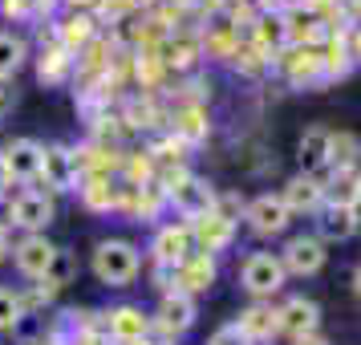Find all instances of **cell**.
<instances>
[{
  "label": "cell",
  "instance_id": "obj_1",
  "mask_svg": "<svg viewBox=\"0 0 361 345\" xmlns=\"http://www.w3.org/2000/svg\"><path fill=\"white\" fill-rule=\"evenodd\" d=\"M159 179H163V195L171 199V203H175V212L187 215L191 224L203 219V215H212L215 203H219V195H215L212 183L195 179V175H187V171H163Z\"/></svg>",
  "mask_w": 361,
  "mask_h": 345
},
{
  "label": "cell",
  "instance_id": "obj_2",
  "mask_svg": "<svg viewBox=\"0 0 361 345\" xmlns=\"http://www.w3.org/2000/svg\"><path fill=\"white\" fill-rule=\"evenodd\" d=\"M138 248L126 244V240H102L98 252H94V272H98L102 284H110V289H122V284H130L138 277Z\"/></svg>",
  "mask_w": 361,
  "mask_h": 345
},
{
  "label": "cell",
  "instance_id": "obj_3",
  "mask_svg": "<svg viewBox=\"0 0 361 345\" xmlns=\"http://www.w3.org/2000/svg\"><path fill=\"white\" fill-rule=\"evenodd\" d=\"M284 264H280V256H272V252H252L244 260V268H240V280H244V289L252 296H272L284 289Z\"/></svg>",
  "mask_w": 361,
  "mask_h": 345
},
{
  "label": "cell",
  "instance_id": "obj_4",
  "mask_svg": "<svg viewBox=\"0 0 361 345\" xmlns=\"http://www.w3.org/2000/svg\"><path fill=\"white\" fill-rule=\"evenodd\" d=\"M284 272H296V277H312V272H321L325 268V240H317V236H293L288 244H284Z\"/></svg>",
  "mask_w": 361,
  "mask_h": 345
},
{
  "label": "cell",
  "instance_id": "obj_5",
  "mask_svg": "<svg viewBox=\"0 0 361 345\" xmlns=\"http://www.w3.org/2000/svg\"><path fill=\"white\" fill-rule=\"evenodd\" d=\"M8 219L17 224V228L25 231H41V228H49V219H53V199L45 195V191H20L13 203H8Z\"/></svg>",
  "mask_w": 361,
  "mask_h": 345
},
{
  "label": "cell",
  "instance_id": "obj_6",
  "mask_svg": "<svg viewBox=\"0 0 361 345\" xmlns=\"http://www.w3.org/2000/svg\"><path fill=\"white\" fill-rule=\"evenodd\" d=\"M41 179L49 191H73L82 183V171H78V159L73 150L66 147H45V159H41Z\"/></svg>",
  "mask_w": 361,
  "mask_h": 345
},
{
  "label": "cell",
  "instance_id": "obj_7",
  "mask_svg": "<svg viewBox=\"0 0 361 345\" xmlns=\"http://www.w3.org/2000/svg\"><path fill=\"white\" fill-rule=\"evenodd\" d=\"M212 284H215V256H207V252H191L175 268V293H183V296L207 293Z\"/></svg>",
  "mask_w": 361,
  "mask_h": 345
},
{
  "label": "cell",
  "instance_id": "obj_8",
  "mask_svg": "<svg viewBox=\"0 0 361 345\" xmlns=\"http://www.w3.org/2000/svg\"><path fill=\"white\" fill-rule=\"evenodd\" d=\"M150 325L159 329V333H166V337L187 333V329L195 325V301H191V296H183V293H166L163 305H159V317H154Z\"/></svg>",
  "mask_w": 361,
  "mask_h": 345
},
{
  "label": "cell",
  "instance_id": "obj_9",
  "mask_svg": "<svg viewBox=\"0 0 361 345\" xmlns=\"http://www.w3.org/2000/svg\"><path fill=\"white\" fill-rule=\"evenodd\" d=\"M247 228L256 231V236H276V231H284V224H288V207H284V199L280 195H260L247 203Z\"/></svg>",
  "mask_w": 361,
  "mask_h": 345
},
{
  "label": "cell",
  "instance_id": "obj_10",
  "mask_svg": "<svg viewBox=\"0 0 361 345\" xmlns=\"http://www.w3.org/2000/svg\"><path fill=\"white\" fill-rule=\"evenodd\" d=\"M4 159V167H8V179H41V159H45V147L41 143H33V138H17L13 147L0 155Z\"/></svg>",
  "mask_w": 361,
  "mask_h": 345
},
{
  "label": "cell",
  "instance_id": "obj_11",
  "mask_svg": "<svg viewBox=\"0 0 361 345\" xmlns=\"http://www.w3.org/2000/svg\"><path fill=\"white\" fill-rule=\"evenodd\" d=\"M276 321H280V333H288V337H309L317 333V321H321V309L305 301V296H293V301H284L276 309Z\"/></svg>",
  "mask_w": 361,
  "mask_h": 345
},
{
  "label": "cell",
  "instance_id": "obj_12",
  "mask_svg": "<svg viewBox=\"0 0 361 345\" xmlns=\"http://www.w3.org/2000/svg\"><path fill=\"white\" fill-rule=\"evenodd\" d=\"M191 228H159V236H154V244H150V252H154V264H166V268H179L187 256H191Z\"/></svg>",
  "mask_w": 361,
  "mask_h": 345
},
{
  "label": "cell",
  "instance_id": "obj_13",
  "mask_svg": "<svg viewBox=\"0 0 361 345\" xmlns=\"http://www.w3.org/2000/svg\"><path fill=\"white\" fill-rule=\"evenodd\" d=\"M231 236H235V219H228V215H203V219H195L191 224V240L199 244V252H219V248H228L231 244Z\"/></svg>",
  "mask_w": 361,
  "mask_h": 345
},
{
  "label": "cell",
  "instance_id": "obj_14",
  "mask_svg": "<svg viewBox=\"0 0 361 345\" xmlns=\"http://www.w3.org/2000/svg\"><path fill=\"white\" fill-rule=\"evenodd\" d=\"M53 252H57V248H53L45 236H25V240L13 248V260H17V268L29 280H41L45 268H49V260H53Z\"/></svg>",
  "mask_w": 361,
  "mask_h": 345
},
{
  "label": "cell",
  "instance_id": "obj_15",
  "mask_svg": "<svg viewBox=\"0 0 361 345\" xmlns=\"http://www.w3.org/2000/svg\"><path fill=\"white\" fill-rule=\"evenodd\" d=\"M280 199H284L288 212H321L325 207V183L317 175H296V179H288Z\"/></svg>",
  "mask_w": 361,
  "mask_h": 345
},
{
  "label": "cell",
  "instance_id": "obj_16",
  "mask_svg": "<svg viewBox=\"0 0 361 345\" xmlns=\"http://www.w3.org/2000/svg\"><path fill=\"white\" fill-rule=\"evenodd\" d=\"M110 321H106V329H110V337L122 345H134V341H142L150 333V317L142 309H134V305H118L114 313H106Z\"/></svg>",
  "mask_w": 361,
  "mask_h": 345
},
{
  "label": "cell",
  "instance_id": "obj_17",
  "mask_svg": "<svg viewBox=\"0 0 361 345\" xmlns=\"http://www.w3.org/2000/svg\"><path fill=\"white\" fill-rule=\"evenodd\" d=\"M280 69H284V78L293 85H312V82L325 78V73H321V53L309 49V45H300V49H293L288 57H280Z\"/></svg>",
  "mask_w": 361,
  "mask_h": 345
},
{
  "label": "cell",
  "instance_id": "obj_18",
  "mask_svg": "<svg viewBox=\"0 0 361 345\" xmlns=\"http://www.w3.org/2000/svg\"><path fill=\"white\" fill-rule=\"evenodd\" d=\"M78 191H82V203L90 212H114V207H122V191L106 175H85L78 183Z\"/></svg>",
  "mask_w": 361,
  "mask_h": 345
},
{
  "label": "cell",
  "instance_id": "obj_19",
  "mask_svg": "<svg viewBox=\"0 0 361 345\" xmlns=\"http://www.w3.org/2000/svg\"><path fill=\"white\" fill-rule=\"evenodd\" d=\"M235 325L244 329V337L252 345L256 341H268V337H272V333H280V321H276V309H272V305H252V309H244L240 313V321H235Z\"/></svg>",
  "mask_w": 361,
  "mask_h": 345
},
{
  "label": "cell",
  "instance_id": "obj_20",
  "mask_svg": "<svg viewBox=\"0 0 361 345\" xmlns=\"http://www.w3.org/2000/svg\"><path fill=\"white\" fill-rule=\"evenodd\" d=\"M357 199H361V171H333V179L325 183V203L333 207H353L357 212Z\"/></svg>",
  "mask_w": 361,
  "mask_h": 345
},
{
  "label": "cell",
  "instance_id": "obj_21",
  "mask_svg": "<svg viewBox=\"0 0 361 345\" xmlns=\"http://www.w3.org/2000/svg\"><path fill=\"white\" fill-rule=\"evenodd\" d=\"M357 212L353 207H333L325 203L321 207V219H317V228H321V240H349L353 231H357Z\"/></svg>",
  "mask_w": 361,
  "mask_h": 345
},
{
  "label": "cell",
  "instance_id": "obj_22",
  "mask_svg": "<svg viewBox=\"0 0 361 345\" xmlns=\"http://www.w3.org/2000/svg\"><path fill=\"white\" fill-rule=\"evenodd\" d=\"M329 138H333V131H325V126L305 131V138H300V167H305V175H317L321 167H329Z\"/></svg>",
  "mask_w": 361,
  "mask_h": 345
},
{
  "label": "cell",
  "instance_id": "obj_23",
  "mask_svg": "<svg viewBox=\"0 0 361 345\" xmlns=\"http://www.w3.org/2000/svg\"><path fill=\"white\" fill-rule=\"evenodd\" d=\"M94 41V17H85V13H69L61 25H57V45L69 53L85 49Z\"/></svg>",
  "mask_w": 361,
  "mask_h": 345
},
{
  "label": "cell",
  "instance_id": "obj_24",
  "mask_svg": "<svg viewBox=\"0 0 361 345\" xmlns=\"http://www.w3.org/2000/svg\"><path fill=\"white\" fill-rule=\"evenodd\" d=\"M252 45L264 53V57H272V53H280L284 45H288V33H284V20L280 17H256V25H252Z\"/></svg>",
  "mask_w": 361,
  "mask_h": 345
},
{
  "label": "cell",
  "instance_id": "obj_25",
  "mask_svg": "<svg viewBox=\"0 0 361 345\" xmlns=\"http://www.w3.org/2000/svg\"><path fill=\"white\" fill-rule=\"evenodd\" d=\"M361 159V138L349 131H333V138H329V167L333 171H353Z\"/></svg>",
  "mask_w": 361,
  "mask_h": 345
},
{
  "label": "cell",
  "instance_id": "obj_26",
  "mask_svg": "<svg viewBox=\"0 0 361 345\" xmlns=\"http://www.w3.org/2000/svg\"><path fill=\"white\" fill-rule=\"evenodd\" d=\"M73 277H78V256H73L69 248H57L53 260H49V268H45V277H41V289L57 293V289L73 284Z\"/></svg>",
  "mask_w": 361,
  "mask_h": 345
},
{
  "label": "cell",
  "instance_id": "obj_27",
  "mask_svg": "<svg viewBox=\"0 0 361 345\" xmlns=\"http://www.w3.org/2000/svg\"><path fill=\"white\" fill-rule=\"evenodd\" d=\"M175 138H183L187 147H195L207 138V114H203V106H183L179 114H175Z\"/></svg>",
  "mask_w": 361,
  "mask_h": 345
},
{
  "label": "cell",
  "instance_id": "obj_28",
  "mask_svg": "<svg viewBox=\"0 0 361 345\" xmlns=\"http://www.w3.org/2000/svg\"><path fill=\"white\" fill-rule=\"evenodd\" d=\"M69 66H73V53L61 49V45H53V49L41 53V61H37V73H41V82L45 85H57L69 78Z\"/></svg>",
  "mask_w": 361,
  "mask_h": 345
},
{
  "label": "cell",
  "instance_id": "obj_29",
  "mask_svg": "<svg viewBox=\"0 0 361 345\" xmlns=\"http://www.w3.org/2000/svg\"><path fill=\"white\" fill-rule=\"evenodd\" d=\"M25 61V41L13 33H0V78H13Z\"/></svg>",
  "mask_w": 361,
  "mask_h": 345
},
{
  "label": "cell",
  "instance_id": "obj_30",
  "mask_svg": "<svg viewBox=\"0 0 361 345\" xmlns=\"http://www.w3.org/2000/svg\"><path fill=\"white\" fill-rule=\"evenodd\" d=\"M268 61H272V57H264L256 45H235V66L244 69V73H252V78H256V73H264V66H268Z\"/></svg>",
  "mask_w": 361,
  "mask_h": 345
},
{
  "label": "cell",
  "instance_id": "obj_31",
  "mask_svg": "<svg viewBox=\"0 0 361 345\" xmlns=\"http://www.w3.org/2000/svg\"><path fill=\"white\" fill-rule=\"evenodd\" d=\"M20 296L17 293H8V289H0V329H13L20 321Z\"/></svg>",
  "mask_w": 361,
  "mask_h": 345
},
{
  "label": "cell",
  "instance_id": "obj_32",
  "mask_svg": "<svg viewBox=\"0 0 361 345\" xmlns=\"http://www.w3.org/2000/svg\"><path fill=\"white\" fill-rule=\"evenodd\" d=\"M207 345H252V341L244 337V329L240 325H224V329H215L212 333V341Z\"/></svg>",
  "mask_w": 361,
  "mask_h": 345
},
{
  "label": "cell",
  "instance_id": "obj_33",
  "mask_svg": "<svg viewBox=\"0 0 361 345\" xmlns=\"http://www.w3.org/2000/svg\"><path fill=\"white\" fill-rule=\"evenodd\" d=\"M345 49H349L353 61H361V25H353V33H349V45H345Z\"/></svg>",
  "mask_w": 361,
  "mask_h": 345
},
{
  "label": "cell",
  "instance_id": "obj_34",
  "mask_svg": "<svg viewBox=\"0 0 361 345\" xmlns=\"http://www.w3.org/2000/svg\"><path fill=\"white\" fill-rule=\"evenodd\" d=\"M293 345H329V341L321 337V333H309V337H296Z\"/></svg>",
  "mask_w": 361,
  "mask_h": 345
},
{
  "label": "cell",
  "instance_id": "obj_35",
  "mask_svg": "<svg viewBox=\"0 0 361 345\" xmlns=\"http://www.w3.org/2000/svg\"><path fill=\"white\" fill-rule=\"evenodd\" d=\"M4 256H8V228L0 224V260H4Z\"/></svg>",
  "mask_w": 361,
  "mask_h": 345
},
{
  "label": "cell",
  "instance_id": "obj_36",
  "mask_svg": "<svg viewBox=\"0 0 361 345\" xmlns=\"http://www.w3.org/2000/svg\"><path fill=\"white\" fill-rule=\"evenodd\" d=\"M8 183H13V179H8V167H4V159H0V191H4Z\"/></svg>",
  "mask_w": 361,
  "mask_h": 345
},
{
  "label": "cell",
  "instance_id": "obj_37",
  "mask_svg": "<svg viewBox=\"0 0 361 345\" xmlns=\"http://www.w3.org/2000/svg\"><path fill=\"white\" fill-rule=\"evenodd\" d=\"M264 8H268V13H272V8H284V0H260Z\"/></svg>",
  "mask_w": 361,
  "mask_h": 345
},
{
  "label": "cell",
  "instance_id": "obj_38",
  "mask_svg": "<svg viewBox=\"0 0 361 345\" xmlns=\"http://www.w3.org/2000/svg\"><path fill=\"white\" fill-rule=\"evenodd\" d=\"M69 4H73V8H78V4H94V0H69Z\"/></svg>",
  "mask_w": 361,
  "mask_h": 345
},
{
  "label": "cell",
  "instance_id": "obj_39",
  "mask_svg": "<svg viewBox=\"0 0 361 345\" xmlns=\"http://www.w3.org/2000/svg\"><path fill=\"white\" fill-rule=\"evenodd\" d=\"M353 284H357V293H361V268H357V277H353Z\"/></svg>",
  "mask_w": 361,
  "mask_h": 345
},
{
  "label": "cell",
  "instance_id": "obj_40",
  "mask_svg": "<svg viewBox=\"0 0 361 345\" xmlns=\"http://www.w3.org/2000/svg\"><path fill=\"white\" fill-rule=\"evenodd\" d=\"M29 345H57V341H29Z\"/></svg>",
  "mask_w": 361,
  "mask_h": 345
},
{
  "label": "cell",
  "instance_id": "obj_41",
  "mask_svg": "<svg viewBox=\"0 0 361 345\" xmlns=\"http://www.w3.org/2000/svg\"><path fill=\"white\" fill-rule=\"evenodd\" d=\"M357 219H361V199H357Z\"/></svg>",
  "mask_w": 361,
  "mask_h": 345
}]
</instances>
